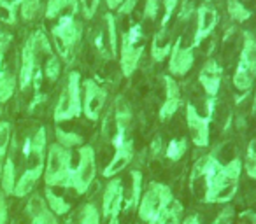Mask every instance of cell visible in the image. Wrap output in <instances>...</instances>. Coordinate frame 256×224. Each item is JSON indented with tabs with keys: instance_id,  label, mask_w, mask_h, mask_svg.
<instances>
[{
	"instance_id": "obj_1",
	"label": "cell",
	"mask_w": 256,
	"mask_h": 224,
	"mask_svg": "<svg viewBox=\"0 0 256 224\" xmlns=\"http://www.w3.org/2000/svg\"><path fill=\"white\" fill-rule=\"evenodd\" d=\"M242 175V160L234 158L226 165H220L206 179V203H228L238 191V181Z\"/></svg>"
},
{
	"instance_id": "obj_2",
	"label": "cell",
	"mask_w": 256,
	"mask_h": 224,
	"mask_svg": "<svg viewBox=\"0 0 256 224\" xmlns=\"http://www.w3.org/2000/svg\"><path fill=\"white\" fill-rule=\"evenodd\" d=\"M44 182L48 188H72L74 167H72V151L60 144L48 147L46 163H44Z\"/></svg>"
},
{
	"instance_id": "obj_3",
	"label": "cell",
	"mask_w": 256,
	"mask_h": 224,
	"mask_svg": "<svg viewBox=\"0 0 256 224\" xmlns=\"http://www.w3.org/2000/svg\"><path fill=\"white\" fill-rule=\"evenodd\" d=\"M82 114V82L81 74L78 70L68 72L65 86L58 96L56 107H54L53 119L54 123L70 121Z\"/></svg>"
},
{
	"instance_id": "obj_4",
	"label": "cell",
	"mask_w": 256,
	"mask_h": 224,
	"mask_svg": "<svg viewBox=\"0 0 256 224\" xmlns=\"http://www.w3.org/2000/svg\"><path fill=\"white\" fill-rule=\"evenodd\" d=\"M172 200H174V195H172V189L167 184L150 182V186L142 191L139 207H137L139 219L146 224H156L162 212Z\"/></svg>"
},
{
	"instance_id": "obj_5",
	"label": "cell",
	"mask_w": 256,
	"mask_h": 224,
	"mask_svg": "<svg viewBox=\"0 0 256 224\" xmlns=\"http://www.w3.org/2000/svg\"><path fill=\"white\" fill-rule=\"evenodd\" d=\"M242 51L237 70L234 74V86L238 91L248 93L256 79V40L251 32L242 33Z\"/></svg>"
},
{
	"instance_id": "obj_6",
	"label": "cell",
	"mask_w": 256,
	"mask_h": 224,
	"mask_svg": "<svg viewBox=\"0 0 256 224\" xmlns=\"http://www.w3.org/2000/svg\"><path fill=\"white\" fill-rule=\"evenodd\" d=\"M82 32H84V26L79 19H76V16L60 18V21L53 26L51 33L62 58L68 61V56H72V49L79 46V42L82 40Z\"/></svg>"
},
{
	"instance_id": "obj_7",
	"label": "cell",
	"mask_w": 256,
	"mask_h": 224,
	"mask_svg": "<svg viewBox=\"0 0 256 224\" xmlns=\"http://www.w3.org/2000/svg\"><path fill=\"white\" fill-rule=\"evenodd\" d=\"M140 37V26H134L130 32H124L121 35L120 42V67L121 74L124 77H132L140 63V58L144 53V46L137 44Z\"/></svg>"
},
{
	"instance_id": "obj_8",
	"label": "cell",
	"mask_w": 256,
	"mask_h": 224,
	"mask_svg": "<svg viewBox=\"0 0 256 224\" xmlns=\"http://www.w3.org/2000/svg\"><path fill=\"white\" fill-rule=\"evenodd\" d=\"M78 167L74 168V177H72V189L78 195L88 193L90 186L95 182L96 177V158L95 149L92 146H81L78 151Z\"/></svg>"
},
{
	"instance_id": "obj_9",
	"label": "cell",
	"mask_w": 256,
	"mask_h": 224,
	"mask_svg": "<svg viewBox=\"0 0 256 224\" xmlns=\"http://www.w3.org/2000/svg\"><path fill=\"white\" fill-rule=\"evenodd\" d=\"M107 91L95 81V79H86L82 81V114L90 121L96 123L102 114V109L106 105Z\"/></svg>"
},
{
	"instance_id": "obj_10",
	"label": "cell",
	"mask_w": 256,
	"mask_h": 224,
	"mask_svg": "<svg viewBox=\"0 0 256 224\" xmlns=\"http://www.w3.org/2000/svg\"><path fill=\"white\" fill-rule=\"evenodd\" d=\"M186 123H188L190 139L196 147H207L210 140V118L200 116L193 103L186 105Z\"/></svg>"
},
{
	"instance_id": "obj_11",
	"label": "cell",
	"mask_w": 256,
	"mask_h": 224,
	"mask_svg": "<svg viewBox=\"0 0 256 224\" xmlns=\"http://www.w3.org/2000/svg\"><path fill=\"white\" fill-rule=\"evenodd\" d=\"M195 65V47H182V40L178 39L172 44V51L168 54V72L174 77L186 75Z\"/></svg>"
},
{
	"instance_id": "obj_12",
	"label": "cell",
	"mask_w": 256,
	"mask_h": 224,
	"mask_svg": "<svg viewBox=\"0 0 256 224\" xmlns=\"http://www.w3.org/2000/svg\"><path fill=\"white\" fill-rule=\"evenodd\" d=\"M123 200H124L123 181L118 177L109 179V182L106 184V189H104L102 210H100L104 219H109L112 216H120L121 207H123Z\"/></svg>"
},
{
	"instance_id": "obj_13",
	"label": "cell",
	"mask_w": 256,
	"mask_h": 224,
	"mask_svg": "<svg viewBox=\"0 0 256 224\" xmlns=\"http://www.w3.org/2000/svg\"><path fill=\"white\" fill-rule=\"evenodd\" d=\"M220 23V12L209 4H202L196 9V28L193 35V47H198Z\"/></svg>"
},
{
	"instance_id": "obj_14",
	"label": "cell",
	"mask_w": 256,
	"mask_h": 224,
	"mask_svg": "<svg viewBox=\"0 0 256 224\" xmlns=\"http://www.w3.org/2000/svg\"><path fill=\"white\" fill-rule=\"evenodd\" d=\"M221 79H223V68L214 58H209L198 72V81L202 84L204 91H206L207 98L216 100L221 88Z\"/></svg>"
},
{
	"instance_id": "obj_15",
	"label": "cell",
	"mask_w": 256,
	"mask_h": 224,
	"mask_svg": "<svg viewBox=\"0 0 256 224\" xmlns=\"http://www.w3.org/2000/svg\"><path fill=\"white\" fill-rule=\"evenodd\" d=\"M114 156L109 163L106 165V168L102 170L104 179H112L116 177L120 172H123L124 168L130 165V161L134 160V140L126 139L124 142L114 146Z\"/></svg>"
},
{
	"instance_id": "obj_16",
	"label": "cell",
	"mask_w": 256,
	"mask_h": 224,
	"mask_svg": "<svg viewBox=\"0 0 256 224\" xmlns=\"http://www.w3.org/2000/svg\"><path fill=\"white\" fill-rule=\"evenodd\" d=\"M162 79H164L165 84V102L162 103L158 118H160V121L165 123L170 118H174V114L181 107V89H179V84L172 75H164Z\"/></svg>"
},
{
	"instance_id": "obj_17",
	"label": "cell",
	"mask_w": 256,
	"mask_h": 224,
	"mask_svg": "<svg viewBox=\"0 0 256 224\" xmlns=\"http://www.w3.org/2000/svg\"><path fill=\"white\" fill-rule=\"evenodd\" d=\"M39 68V54L34 49L32 39H26L25 46L22 49V65H20V88L26 89L34 81V74Z\"/></svg>"
},
{
	"instance_id": "obj_18",
	"label": "cell",
	"mask_w": 256,
	"mask_h": 224,
	"mask_svg": "<svg viewBox=\"0 0 256 224\" xmlns=\"http://www.w3.org/2000/svg\"><path fill=\"white\" fill-rule=\"evenodd\" d=\"M26 214L32 219V224H58V219L48 207L46 200L39 195L30 196L26 203Z\"/></svg>"
},
{
	"instance_id": "obj_19",
	"label": "cell",
	"mask_w": 256,
	"mask_h": 224,
	"mask_svg": "<svg viewBox=\"0 0 256 224\" xmlns=\"http://www.w3.org/2000/svg\"><path fill=\"white\" fill-rule=\"evenodd\" d=\"M46 149H48V133L46 128L40 126L36 132V135L32 139L26 140L25 144V158L30 160L34 158L36 160V165H44V160H46Z\"/></svg>"
},
{
	"instance_id": "obj_20",
	"label": "cell",
	"mask_w": 256,
	"mask_h": 224,
	"mask_svg": "<svg viewBox=\"0 0 256 224\" xmlns=\"http://www.w3.org/2000/svg\"><path fill=\"white\" fill-rule=\"evenodd\" d=\"M42 174H44V165H34V167L26 168V170L23 172L22 177H20V181H16L14 193H12V195L18 196V198L26 196L34 188H36L37 181L42 177Z\"/></svg>"
},
{
	"instance_id": "obj_21",
	"label": "cell",
	"mask_w": 256,
	"mask_h": 224,
	"mask_svg": "<svg viewBox=\"0 0 256 224\" xmlns=\"http://www.w3.org/2000/svg\"><path fill=\"white\" fill-rule=\"evenodd\" d=\"M79 11V0H48L46 2V18H65L76 16Z\"/></svg>"
},
{
	"instance_id": "obj_22",
	"label": "cell",
	"mask_w": 256,
	"mask_h": 224,
	"mask_svg": "<svg viewBox=\"0 0 256 224\" xmlns=\"http://www.w3.org/2000/svg\"><path fill=\"white\" fill-rule=\"evenodd\" d=\"M220 167V161L216 158V153H209V154H204L202 158L193 163V168H192V174H190V181L192 184L196 181V179H204L206 181L210 174H212L216 168Z\"/></svg>"
},
{
	"instance_id": "obj_23",
	"label": "cell",
	"mask_w": 256,
	"mask_h": 224,
	"mask_svg": "<svg viewBox=\"0 0 256 224\" xmlns=\"http://www.w3.org/2000/svg\"><path fill=\"white\" fill-rule=\"evenodd\" d=\"M165 35H167V28H160V32L154 35L151 42V56L154 61H164L172 51V42L165 39Z\"/></svg>"
},
{
	"instance_id": "obj_24",
	"label": "cell",
	"mask_w": 256,
	"mask_h": 224,
	"mask_svg": "<svg viewBox=\"0 0 256 224\" xmlns=\"http://www.w3.org/2000/svg\"><path fill=\"white\" fill-rule=\"evenodd\" d=\"M44 200H46L48 207H50V210L54 216H65V214H68V210H70V203H68L64 196L56 195V193L53 191V188H48L46 186Z\"/></svg>"
},
{
	"instance_id": "obj_25",
	"label": "cell",
	"mask_w": 256,
	"mask_h": 224,
	"mask_svg": "<svg viewBox=\"0 0 256 224\" xmlns=\"http://www.w3.org/2000/svg\"><path fill=\"white\" fill-rule=\"evenodd\" d=\"M182 214H184V207L179 200H172L165 210L162 212L160 219L156 224H181L182 223Z\"/></svg>"
},
{
	"instance_id": "obj_26",
	"label": "cell",
	"mask_w": 256,
	"mask_h": 224,
	"mask_svg": "<svg viewBox=\"0 0 256 224\" xmlns=\"http://www.w3.org/2000/svg\"><path fill=\"white\" fill-rule=\"evenodd\" d=\"M130 126H132V110L126 105V102L120 98L116 102V133L128 135Z\"/></svg>"
},
{
	"instance_id": "obj_27",
	"label": "cell",
	"mask_w": 256,
	"mask_h": 224,
	"mask_svg": "<svg viewBox=\"0 0 256 224\" xmlns=\"http://www.w3.org/2000/svg\"><path fill=\"white\" fill-rule=\"evenodd\" d=\"M130 179H132V191H130V198H128V202H126V210H137L139 202H140V196H142V191H144L142 172L132 170L130 172Z\"/></svg>"
},
{
	"instance_id": "obj_28",
	"label": "cell",
	"mask_w": 256,
	"mask_h": 224,
	"mask_svg": "<svg viewBox=\"0 0 256 224\" xmlns=\"http://www.w3.org/2000/svg\"><path fill=\"white\" fill-rule=\"evenodd\" d=\"M0 184H2V191L6 195H12L16 186V165L11 156L6 158L4 170H2V177H0Z\"/></svg>"
},
{
	"instance_id": "obj_29",
	"label": "cell",
	"mask_w": 256,
	"mask_h": 224,
	"mask_svg": "<svg viewBox=\"0 0 256 224\" xmlns=\"http://www.w3.org/2000/svg\"><path fill=\"white\" fill-rule=\"evenodd\" d=\"M16 84H18V81L14 75L8 68H2V72H0V103H6L12 98L16 91Z\"/></svg>"
},
{
	"instance_id": "obj_30",
	"label": "cell",
	"mask_w": 256,
	"mask_h": 224,
	"mask_svg": "<svg viewBox=\"0 0 256 224\" xmlns=\"http://www.w3.org/2000/svg\"><path fill=\"white\" fill-rule=\"evenodd\" d=\"M104 23L107 28V37H109V53L112 58H118V19L112 12L104 14Z\"/></svg>"
},
{
	"instance_id": "obj_31",
	"label": "cell",
	"mask_w": 256,
	"mask_h": 224,
	"mask_svg": "<svg viewBox=\"0 0 256 224\" xmlns=\"http://www.w3.org/2000/svg\"><path fill=\"white\" fill-rule=\"evenodd\" d=\"M18 9H20V0H0V21H4L6 25H16L18 21Z\"/></svg>"
},
{
	"instance_id": "obj_32",
	"label": "cell",
	"mask_w": 256,
	"mask_h": 224,
	"mask_svg": "<svg viewBox=\"0 0 256 224\" xmlns=\"http://www.w3.org/2000/svg\"><path fill=\"white\" fill-rule=\"evenodd\" d=\"M226 11H228V16H230L235 23L248 21L252 14V12L242 4L240 0H226Z\"/></svg>"
},
{
	"instance_id": "obj_33",
	"label": "cell",
	"mask_w": 256,
	"mask_h": 224,
	"mask_svg": "<svg viewBox=\"0 0 256 224\" xmlns=\"http://www.w3.org/2000/svg\"><path fill=\"white\" fill-rule=\"evenodd\" d=\"M54 135H56V140L60 146L67 147V149H72V147H81L84 146V139H82L81 135H78V133L74 132H65V130H62L60 126H56L54 128Z\"/></svg>"
},
{
	"instance_id": "obj_34",
	"label": "cell",
	"mask_w": 256,
	"mask_h": 224,
	"mask_svg": "<svg viewBox=\"0 0 256 224\" xmlns=\"http://www.w3.org/2000/svg\"><path fill=\"white\" fill-rule=\"evenodd\" d=\"M9 140H11V125L8 121H0V177H2L6 158H8Z\"/></svg>"
},
{
	"instance_id": "obj_35",
	"label": "cell",
	"mask_w": 256,
	"mask_h": 224,
	"mask_svg": "<svg viewBox=\"0 0 256 224\" xmlns=\"http://www.w3.org/2000/svg\"><path fill=\"white\" fill-rule=\"evenodd\" d=\"M188 151V140L186 139H174L170 140V144L167 146V151H165V156L170 161H179Z\"/></svg>"
},
{
	"instance_id": "obj_36",
	"label": "cell",
	"mask_w": 256,
	"mask_h": 224,
	"mask_svg": "<svg viewBox=\"0 0 256 224\" xmlns=\"http://www.w3.org/2000/svg\"><path fill=\"white\" fill-rule=\"evenodd\" d=\"M40 5H42V0H20V12H22V18L25 21H32L37 18V14L40 12Z\"/></svg>"
},
{
	"instance_id": "obj_37",
	"label": "cell",
	"mask_w": 256,
	"mask_h": 224,
	"mask_svg": "<svg viewBox=\"0 0 256 224\" xmlns=\"http://www.w3.org/2000/svg\"><path fill=\"white\" fill-rule=\"evenodd\" d=\"M102 214L96 209L95 203H86L79 212V224H100Z\"/></svg>"
},
{
	"instance_id": "obj_38",
	"label": "cell",
	"mask_w": 256,
	"mask_h": 224,
	"mask_svg": "<svg viewBox=\"0 0 256 224\" xmlns=\"http://www.w3.org/2000/svg\"><path fill=\"white\" fill-rule=\"evenodd\" d=\"M60 72H62L60 58H58V54H51V56L48 58L46 65H44V75L48 77V81L54 82L60 77Z\"/></svg>"
},
{
	"instance_id": "obj_39",
	"label": "cell",
	"mask_w": 256,
	"mask_h": 224,
	"mask_svg": "<svg viewBox=\"0 0 256 224\" xmlns=\"http://www.w3.org/2000/svg\"><path fill=\"white\" fill-rule=\"evenodd\" d=\"M244 170H246V174H248L249 177L256 181V149H254V146H252V144L249 146L248 154H246Z\"/></svg>"
},
{
	"instance_id": "obj_40",
	"label": "cell",
	"mask_w": 256,
	"mask_h": 224,
	"mask_svg": "<svg viewBox=\"0 0 256 224\" xmlns=\"http://www.w3.org/2000/svg\"><path fill=\"white\" fill-rule=\"evenodd\" d=\"M11 42H12V33L4 28H0V72L4 68V56H6V51L11 46Z\"/></svg>"
},
{
	"instance_id": "obj_41",
	"label": "cell",
	"mask_w": 256,
	"mask_h": 224,
	"mask_svg": "<svg viewBox=\"0 0 256 224\" xmlns=\"http://www.w3.org/2000/svg\"><path fill=\"white\" fill-rule=\"evenodd\" d=\"M178 5H179V0H164V9H165V14L160 21V28H167L168 21L172 19L174 12L178 11Z\"/></svg>"
},
{
	"instance_id": "obj_42",
	"label": "cell",
	"mask_w": 256,
	"mask_h": 224,
	"mask_svg": "<svg viewBox=\"0 0 256 224\" xmlns=\"http://www.w3.org/2000/svg\"><path fill=\"white\" fill-rule=\"evenodd\" d=\"M100 5V0H79V7L82 11V16L86 19H92L96 14Z\"/></svg>"
},
{
	"instance_id": "obj_43",
	"label": "cell",
	"mask_w": 256,
	"mask_h": 224,
	"mask_svg": "<svg viewBox=\"0 0 256 224\" xmlns=\"http://www.w3.org/2000/svg\"><path fill=\"white\" fill-rule=\"evenodd\" d=\"M158 11H160V0H146L144 5V18L154 21L158 18Z\"/></svg>"
},
{
	"instance_id": "obj_44",
	"label": "cell",
	"mask_w": 256,
	"mask_h": 224,
	"mask_svg": "<svg viewBox=\"0 0 256 224\" xmlns=\"http://www.w3.org/2000/svg\"><path fill=\"white\" fill-rule=\"evenodd\" d=\"M234 214H235L234 207H224L210 224H232V221H234Z\"/></svg>"
},
{
	"instance_id": "obj_45",
	"label": "cell",
	"mask_w": 256,
	"mask_h": 224,
	"mask_svg": "<svg viewBox=\"0 0 256 224\" xmlns=\"http://www.w3.org/2000/svg\"><path fill=\"white\" fill-rule=\"evenodd\" d=\"M193 12H195V5H193L192 0H182L181 11H179V19H181V21H186V19L192 18Z\"/></svg>"
},
{
	"instance_id": "obj_46",
	"label": "cell",
	"mask_w": 256,
	"mask_h": 224,
	"mask_svg": "<svg viewBox=\"0 0 256 224\" xmlns=\"http://www.w3.org/2000/svg\"><path fill=\"white\" fill-rule=\"evenodd\" d=\"M137 2H139V0H124L123 4H121L120 7L116 9L118 14H121V16H128V14H132L134 9H136V5H137Z\"/></svg>"
},
{
	"instance_id": "obj_47",
	"label": "cell",
	"mask_w": 256,
	"mask_h": 224,
	"mask_svg": "<svg viewBox=\"0 0 256 224\" xmlns=\"http://www.w3.org/2000/svg\"><path fill=\"white\" fill-rule=\"evenodd\" d=\"M8 223V202H6V193L0 189V224Z\"/></svg>"
},
{
	"instance_id": "obj_48",
	"label": "cell",
	"mask_w": 256,
	"mask_h": 224,
	"mask_svg": "<svg viewBox=\"0 0 256 224\" xmlns=\"http://www.w3.org/2000/svg\"><path fill=\"white\" fill-rule=\"evenodd\" d=\"M162 146H164L162 137H156V139L153 140V144H151V154H153V156H158L160 151H162Z\"/></svg>"
},
{
	"instance_id": "obj_49",
	"label": "cell",
	"mask_w": 256,
	"mask_h": 224,
	"mask_svg": "<svg viewBox=\"0 0 256 224\" xmlns=\"http://www.w3.org/2000/svg\"><path fill=\"white\" fill-rule=\"evenodd\" d=\"M181 224H200V219L196 214H192V216H188L186 219H182Z\"/></svg>"
},
{
	"instance_id": "obj_50",
	"label": "cell",
	"mask_w": 256,
	"mask_h": 224,
	"mask_svg": "<svg viewBox=\"0 0 256 224\" xmlns=\"http://www.w3.org/2000/svg\"><path fill=\"white\" fill-rule=\"evenodd\" d=\"M109 224H120V216L109 217Z\"/></svg>"
},
{
	"instance_id": "obj_51",
	"label": "cell",
	"mask_w": 256,
	"mask_h": 224,
	"mask_svg": "<svg viewBox=\"0 0 256 224\" xmlns=\"http://www.w3.org/2000/svg\"><path fill=\"white\" fill-rule=\"evenodd\" d=\"M252 112L256 114V96H254V103H252Z\"/></svg>"
},
{
	"instance_id": "obj_52",
	"label": "cell",
	"mask_w": 256,
	"mask_h": 224,
	"mask_svg": "<svg viewBox=\"0 0 256 224\" xmlns=\"http://www.w3.org/2000/svg\"><path fill=\"white\" fill-rule=\"evenodd\" d=\"M210 2H216V0H204V4H210Z\"/></svg>"
},
{
	"instance_id": "obj_53",
	"label": "cell",
	"mask_w": 256,
	"mask_h": 224,
	"mask_svg": "<svg viewBox=\"0 0 256 224\" xmlns=\"http://www.w3.org/2000/svg\"><path fill=\"white\" fill-rule=\"evenodd\" d=\"M254 40H256V33H254Z\"/></svg>"
}]
</instances>
